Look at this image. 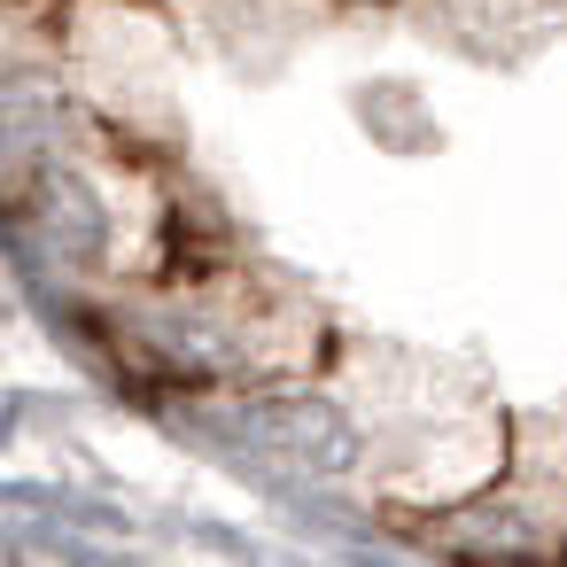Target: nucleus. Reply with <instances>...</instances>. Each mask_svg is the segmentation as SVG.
<instances>
[{
  "instance_id": "1",
  "label": "nucleus",
  "mask_w": 567,
  "mask_h": 567,
  "mask_svg": "<svg viewBox=\"0 0 567 567\" xmlns=\"http://www.w3.org/2000/svg\"><path fill=\"white\" fill-rule=\"evenodd\" d=\"M9 234H17L24 265L86 288V296H110V288L187 265L179 195L164 179V156L110 133L102 117H86L63 86L48 102V125L32 110H17Z\"/></svg>"
},
{
  "instance_id": "2",
  "label": "nucleus",
  "mask_w": 567,
  "mask_h": 567,
  "mask_svg": "<svg viewBox=\"0 0 567 567\" xmlns=\"http://www.w3.org/2000/svg\"><path fill=\"white\" fill-rule=\"evenodd\" d=\"M94 319L141 381L218 404L296 389L334 358L319 303L249 257H187L156 280L94 296Z\"/></svg>"
},
{
  "instance_id": "3",
  "label": "nucleus",
  "mask_w": 567,
  "mask_h": 567,
  "mask_svg": "<svg viewBox=\"0 0 567 567\" xmlns=\"http://www.w3.org/2000/svg\"><path fill=\"white\" fill-rule=\"evenodd\" d=\"M396 536L443 567H567V404L513 412L505 466L435 513H404Z\"/></svg>"
},
{
  "instance_id": "4",
  "label": "nucleus",
  "mask_w": 567,
  "mask_h": 567,
  "mask_svg": "<svg viewBox=\"0 0 567 567\" xmlns=\"http://www.w3.org/2000/svg\"><path fill=\"white\" fill-rule=\"evenodd\" d=\"M55 86L141 148L179 141V9L172 0H48Z\"/></svg>"
},
{
  "instance_id": "5",
  "label": "nucleus",
  "mask_w": 567,
  "mask_h": 567,
  "mask_svg": "<svg viewBox=\"0 0 567 567\" xmlns=\"http://www.w3.org/2000/svg\"><path fill=\"white\" fill-rule=\"evenodd\" d=\"M226 420L249 451H265V458H280L288 474H311V482H358L373 466L358 404L319 389V381L265 389V396H226Z\"/></svg>"
},
{
  "instance_id": "6",
  "label": "nucleus",
  "mask_w": 567,
  "mask_h": 567,
  "mask_svg": "<svg viewBox=\"0 0 567 567\" xmlns=\"http://www.w3.org/2000/svg\"><path fill=\"white\" fill-rule=\"evenodd\" d=\"M404 24L458 48V55H482V63H513L544 24L551 9H567V0H396Z\"/></svg>"
},
{
  "instance_id": "7",
  "label": "nucleus",
  "mask_w": 567,
  "mask_h": 567,
  "mask_svg": "<svg viewBox=\"0 0 567 567\" xmlns=\"http://www.w3.org/2000/svg\"><path fill=\"white\" fill-rule=\"evenodd\" d=\"M327 9H381V0H327Z\"/></svg>"
}]
</instances>
